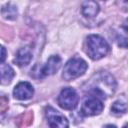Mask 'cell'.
<instances>
[{"mask_svg":"<svg viewBox=\"0 0 128 128\" xmlns=\"http://www.w3.org/2000/svg\"><path fill=\"white\" fill-rule=\"evenodd\" d=\"M89 89L93 94L100 95L101 97H108L114 93L116 89V82L112 75L102 72L91 79Z\"/></svg>","mask_w":128,"mask_h":128,"instance_id":"1","label":"cell"},{"mask_svg":"<svg viewBox=\"0 0 128 128\" xmlns=\"http://www.w3.org/2000/svg\"><path fill=\"white\" fill-rule=\"evenodd\" d=\"M110 47L107 41L100 35L92 34L86 38L85 51L92 60H99L107 55Z\"/></svg>","mask_w":128,"mask_h":128,"instance_id":"2","label":"cell"},{"mask_svg":"<svg viewBox=\"0 0 128 128\" xmlns=\"http://www.w3.org/2000/svg\"><path fill=\"white\" fill-rule=\"evenodd\" d=\"M88 65L85 60L80 57H73L71 58L64 66L62 77L65 80H73L85 73L87 70Z\"/></svg>","mask_w":128,"mask_h":128,"instance_id":"3","label":"cell"},{"mask_svg":"<svg viewBox=\"0 0 128 128\" xmlns=\"http://www.w3.org/2000/svg\"><path fill=\"white\" fill-rule=\"evenodd\" d=\"M57 101L61 108L65 110H73L78 104V95L73 88L67 87L61 90Z\"/></svg>","mask_w":128,"mask_h":128,"instance_id":"4","label":"cell"},{"mask_svg":"<svg viewBox=\"0 0 128 128\" xmlns=\"http://www.w3.org/2000/svg\"><path fill=\"white\" fill-rule=\"evenodd\" d=\"M45 116L50 128H68V120L66 117L51 106L45 108Z\"/></svg>","mask_w":128,"mask_h":128,"instance_id":"5","label":"cell"},{"mask_svg":"<svg viewBox=\"0 0 128 128\" xmlns=\"http://www.w3.org/2000/svg\"><path fill=\"white\" fill-rule=\"evenodd\" d=\"M103 108V103L97 97H89L83 102L81 107V113L84 116H94L100 114Z\"/></svg>","mask_w":128,"mask_h":128,"instance_id":"6","label":"cell"},{"mask_svg":"<svg viewBox=\"0 0 128 128\" xmlns=\"http://www.w3.org/2000/svg\"><path fill=\"white\" fill-rule=\"evenodd\" d=\"M33 94L34 89L29 82H20L13 90V95L18 100H28L33 96Z\"/></svg>","mask_w":128,"mask_h":128,"instance_id":"7","label":"cell"},{"mask_svg":"<svg viewBox=\"0 0 128 128\" xmlns=\"http://www.w3.org/2000/svg\"><path fill=\"white\" fill-rule=\"evenodd\" d=\"M60 66H61V58L57 55H53L47 60L46 64L43 66L41 72L44 76L52 75V74H54L55 72L58 71Z\"/></svg>","mask_w":128,"mask_h":128,"instance_id":"8","label":"cell"},{"mask_svg":"<svg viewBox=\"0 0 128 128\" xmlns=\"http://www.w3.org/2000/svg\"><path fill=\"white\" fill-rule=\"evenodd\" d=\"M31 59H32L31 49L29 47H22L17 51L14 61L18 66H26L27 64H29Z\"/></svg>","mask_w":128,"mask_h":128,"instance_id":"9","label":"cell"},{"mask_svg":"<svg viewBox=\"0 0 128 128\" xmlns=\"http://www.w3.org/2000/svg\"><path fill=\"white\" fill-rule=\"evenodd\" d=\"M99 12V5L94 1H86L82 4V14L85 17H95Z\"/></svg>","mask_w":128,"mask_h":128,"instance_id":"10","label":"cell"},{"mask_svg":"<svg viewBox=\"0 0 128 128\" xmlns=\"http://www.w3.org/2000/svg\"><path fill=\"white\" fill-rule=\"evenodd\" d=\"M14 75H15L14 70L10 65L2 66L0 68V83L3 85L9 84L12 81Z\"/></svg>","mask_w":128,"mask_h":128,"instance_id":"11","label":"cell"},{"mask_svg":"<svg viewBox=\"0 0 128 128\" xmlns=\"http://www.w3.org/2000/svg\"><path fill=\"white\" fill-rule=\"evenodd\" d=\"M1 14L2 16L5 18V19H9V20H13L16 18L17 16V9L16 7L11 4V3H8L6 5H4L1 9Z\"/></svg>","mask_w":128,"mask_h":128,"instance_id":"12","label":"cell"},{"mask_svg":"<svg viewBox=\"0 0 128 128\" xmlns=\"http://www.w3.org/2000/svg\"><path fill=\"white\" fill-rule=\"evenodd\" d=\"M111 111L115 114H124L127 111V106L125 102L122 101H116L113 103V105L111 106Z\"/></svg>","mask_w":128,"mask_h":128,"instance_id":"13","label":"cell"},{"mask_svg":"<svg viewBox=\"0 0 128 128\" xmlns=\"http://www.w3.org/2000/svg\"><path fill=\"white\" fill-rule=\"evenodd\" d=\"M5 59H6V49L2 45H0V63L4 62Z\"/></svg>","mask_w":128,"mask_h":128,"instance_id":"14","label":"cell"},{"mask_svg":"<svg viewBox=\"0 0 128 128\" xmlns=\"http://www.w3.org/2000/svg\"><path fill=\"white\" fill-rule=\"evenodd\" d=\"M104 128H116V126H114V125H111V124H108V125H106Z\"/></svg>","mask_w":128,"mask_h":128,"instance_id":"15","label":"cell"},{"mask_svg":"<svg viewBox=\"0 0 128 128\" xmlns=\"http://www.w3.org/2000/svg\"><path fill=\"white\" fill-rule=\"evenodd\" d=\"M123 128H127V126H126V125H125V126H124V127H123Z\"/></svg>","mask_w":128,"mask_h":128,"instance_id":"16","label":"cell"}]
</instances>
